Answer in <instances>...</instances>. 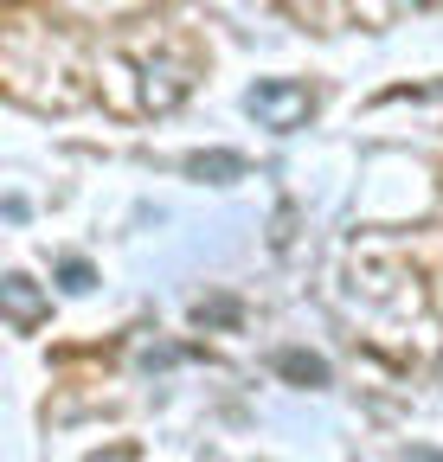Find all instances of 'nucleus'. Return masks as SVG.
<instances>
[{
    "label": "nucleus",
    "mask_w": 443,
    "mask_h": 462,
    "mask_svg": "<svg viewBox=\"0 0 443 462\" xmlns=\"http://www.w3.org/2000/svg\"><path fill=\"white\" fill-rule=\"evenodd\" d=\"M245 109L257 116L263 129L290 135V129H302L309 116H315V97H309V84H290V78H263V84L245 97Z\"/></svg>",
    "instance_id": "1"
},
{
    "label": "nucleus",
    "mask_w": 443,
    "mask_h": 462,
    "mask_svg": "<svg viewBox=\"0 0 443 462\" xmlns=\"http://www.w3.org/2000/svg\"><path fill=\"white\" fill-rule=\"evenodd\" d=\"M0 296H7V321H14V328H32V321H39V289H32V276H7V282H0Z\"/></svg>",
    "instance_id": "2"
},
{
    "label": "nucleus",
    "mask_w": 443,
    "mask_h": 462,
    "mask_svg": "<svg viewBox=\"0 0 443 462\" xmlns=\"http://www.w3.org/2000/svg\"><path fill=\"white\" fill-rule=\"evenodd\" d=\"M276 373H290V379H302V385H328V360H315V354H276Z\"/></svg>",
    "instance_id": "3"
},
{
    "label": "nucleus",
    "mask_w": 443,
    "mask_h": 462,
    "mask_svg": "<svg viewBox=\"0 0 443 462\" xmlns=\"http://www.w3.org/2000/svg\"><path fill=\"white\" fill-rule=\"evenodd\" d=\"M193 173L199 180H232V173H245L238 154H193Z\"/></svg>",
    "instance_id": "4"
},
{
    "label": "nucleus",
    "mask_w": 443,
    "mask_h": 462,
    "mask_svg": "<svg viewBox=\"0 0 443 462\" xmlns=\"http://www.w3.org/2000/svg\"><path fill=\"white\" fill-rule=\"evenodd\" d=\"M65 289H90V263H65Z\"/></svg>",
    "instance_id": "5"
}]
</instances>
